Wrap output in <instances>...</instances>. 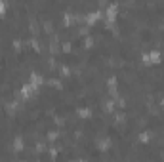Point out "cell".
Instances as JSON below:
<instances>
[{
  "instance_id": "obj_1",
  "label": "cell",
  "mask_w": 164,
  "mask_h": 162,
  "mask_svg": "<svg viewBox=\"0 0 164 162\" xmlns=\"http://www.w3.org/2000/svg\"><path fill=\"white\" fill-rule=\"evenodd\" d=\"M114 13H117V8H114V6H111V8L107 10V15H109V17H114Z\"/></svg>"
},
{
  "instance_id": "obj_2",
  "label": "cell",
  "mask_w": 164,
  "mask_h": 162,
  "mask_svg": "<svg viewBox=\"0 0 164 162\" xmlns=\"http://www.w3.org/2000/svg\"><path fill=\"white\" fill-rule=\"evenodd\" d=\"M2 10H4V4H2V2H0V12H2Z\"/></svg>"
}]
</instances>
